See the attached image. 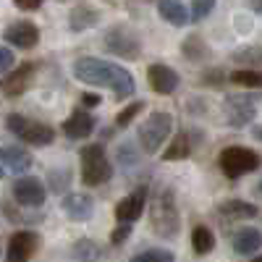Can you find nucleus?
Wrapping results in <instances>:
<instances>
[{"mask_svg": "<svg viewBox=\"0 0 262 262\" xmlns=\"http://www.w3.org/2000/svg\"><path fill=\"white\" fill-rule=\"evenodd\" d=\"M74 76L92 86H111L118 100L134 95V79H131V74L102 58H92V55L79 58L74 63Z\"/></svg>", "mask_w": 262, "mask_h": 262, "instance_id": "nucleus-1", "label": "nucleus"}, {"mask_svg": "<svg viewBox=\"0 0 262 262\" xmlns=\"http://www.w3.org/2000/svg\"><path fill=\"white\" fill-rule=\"evenodd\" d=\"M149 223L152 231L163 238H173L181 228V217H179V205H176V194L173 189L163 186L155 191L149 202Z\"/></svg>", "mask_w": 262, "mask_h": 262, "instance_id": "nucleus-2", "label": "nucleus"}, {"mask_svg": "<svg viewBox=\"0 0 262 262\" xmlns=\"http://www.w3.org/2000/svg\"><path fill=\"white\" fill-rule=\"evenodd\" d=\"M6 126L11 134H16L21 142L27 144H34V147H45L55 139V128L48 126V123H39V121H32L27 116H18V113H11L6 118Z\"/></svg>", "mask_w": 262, "mask_h": 262, "instance_id": "nucleus-3", "label": "nucleus"}, {"mask_svg": "<svg viewBox=\"0 0 262 262\" xmlns=\"http://www.w3.org/2000/svg\"><path fill=\"white\" fill-rule=\"evenodd\" d=\"M113 165L107 163L105 149L100 144H90L81 149V181L86 186H100L105 181H111Z\"/></svg>", "mask_w": 262, "mask_h": 262, "instance_id": "nucleus-4", "label": "nucleus"}, {"mask_svg": "<svg viewBox=\"0 0 262 262\" xmlns=\"http://www.w3.org/2000/svg\"><path fill=\"white\" fill-rule=\"evenodd\" d=\"M105 48L107 53H113L123 60H137L142 55V37L123 24H116L105 32Z\"/></svg>", "mask_w": 262, "mask_h": 262, "instance_id": "nucleus-5", "label": "nucleus"}, {"mask_svg": "<svg viewBox=\"0 0 262 262\" xmlns=\"http://www.w3.org/2000/svg\"><path fill=\"white\" fill-rule=\"evenodd\" d=\"M259 92H238V95H228L223 100V113L226 121L236 128H242L247 123L254 121L257 116V102H259Z\"/></svg>", "mask_w": 262, "mask_h": 262, "instance_id": "nucleus-6", "label": "nucleus"}, {"mask_svg": "<svg viewBox=\"0 0 262 262\" xmlns=\"http://www.w3.org/2000/svg\"><path fill=\"white\" fill-rule=\"evenodd\" d=\"M170 128H173V118L170 113L165 111H155V113H149V118L142 123L139 128V144L144 152H158L163 147V142L168 139L170 134Z\"/></svg>", "mask_w": 262, "mask_h": 262, "instance_id": "nucleus-7", "label": "nucleus"}, {"mask_svg": "<svg viewBox=\"0 0 262 262\" xmlns=\"http://www.w3.org/2000/svg\"><path fill=\"white\" fill-rule=\"evenodd\" d=\"M257 168H259V155L249 147H226L221 152V170L228 179H238Z\"/></svg>", "mask_w": 262, "mask_h": 262, "instance_id": "nucleus-8", "label": "nucleus"}, {"mask_svg": "<svg viewBox=\"0 0 262 262\" xmlns=\"http://www.w3.org/2000/svg\"><path fill=\"white\" fill-rule=\"evenodd\" d=\"M13 200L24 207H42L48 200V189L34 176H21L13 181Z\"/></svg>", "mask_w": 262, "mask_h": 262, "instance_id": "nucleus-9", "label": "nucleus"}, {"mask_svg": "<svg viewBox=\"0 0 262 262\" xmlns=\"http://www.w3.org/2000/svg\"><path fill=\"white\" fill-rule=\"evenodd\" d=\"M39 247V236L32 231H16L6 249V262H29Z\"/></svg>", "mask_w": 262, "mask_h": 262, "instance_id": "nucleus-10", "label": "nucleus"}, {"mask_svg": "<svg viewBox=\"0 0 262 262\" xmlns=\"http://www.w3.org/2000/svg\"><path fill=\"white\" fill-rule=\"evenodd\" d=\"M147 81L152 86V92H158V95H173L179 90V74L170 69V66L165 63H152L149 66V71H147Z\"/></svg>", "mask_w": 262, "mask_h": 262, "instance_id": "nucleus-11", "label": "nucleus"}, {"mask_svg": "<svg viewBox=\"0 0 262 262\" xmlns=\"http://www.w3.org/2000/svg\"><path fill=\"white\" fill-rule=\"evenodd\" d=\"M3 39L8 42V45H13V48L29 50V48H34L39 42V29H37V24H32V21H16V24H11L3 32Z\"/></svg>", "mask_w": 262, "mask_h": 262, "instance_id": "nucleus-12", "label": "nucleus"}, {"mask_svg": "<svg viewBox=\"0 0 262 262\" xmlns=\"http://www.w3.org/2000/svg\"><path fill=\"white\" fill-rule=\"evenodd\" d=\"M32 79H34V63H24V66H18V69H13L11 74L3 76L0 90H3V95H8V97L24 95L32 86Z\"/></svg>", "mask_w": 262, "mask_h": 262, "instance_id": "nucleus-13", "label": "nucleus"}, {"mask_svg": "<svg viewBox=\"0 0 262 262\" xmlns=\"http://www.w3.org/2000/svg\"><path fill=\"white\" fill-rule=\"evenodd\" d=\"M144 205H147V189H134L131 194H126L123 200L116 205L118 223H134L137 217H142Z\"/></svg>", "mask_w": 262, "mask_h": 262, "instance_id": "nucleus-14", "label": "nucleus"}, {"mask_svg": "<svg viewBox=\"0 0 262 262\" xmlns=\"http://www.w3.org/2000/svg\"><path fill=\"white\" fill-rule=\"evenodd\" d=\"M95 131V118L90 111L84 107H76V111L63 121V134L69 139H86Z\"/></svg>", "mask_w": 262, "mask_h": 262, "instance_id": "nucleus-15", "label": "nucleus"}, {"mask_svg": "<svg viewBox=\"0 0 262 262\" xmlns=\"http://www.w3.org/2000/svg\"><path fill=\"white\" fill-rule=\"evenodd\" d=\"M63 212L71 217V221H90L95 212V202L90 194H66L63 200Z\"/></svg>", "mask_w": 262, "mask_h": 262, "instance_id": "nucleus-16", "label": "nucleus"}, {"mask_svg": "<svg viewBox=\"0 0 262 262\" xmlns=\"http://www.w3.org/2000/svg\"><path fill=\"white\" fill-rule=\"evenodd\" d=\"M97 21H100V11L92 8V6H76V8L69 13V27H71L74 32L92 29V27H97Z\"/></svg>", "mask_w": 262, "mask_h": 262, "instance_id": "nucleus-17", "label": "nucleus"}, {"mask_svg": "<svg viewBox=\"0 0 262 262\" xmlns=\"http://www.w3.org/2000/svg\"><path fill=\"white\" fill-rule=\"evenodd\" d=\"M158 13L173 27H186V21H189V11H186V6L181 3V0H160Z\"/></svg>", "mask_w": 262, "mask_h": 262, "instance_id": "nucleus-18", "label": "nucleus"}, {"mask_svg": "<svg viewBox=\"0 0 262 262\" xmlns=\"http://www.w3.org/2000/svg\"><path fill=\"white\" fill-rule=\"evenodd\" d=\"M262 247V233L257 228H242L233 233V252L238 254H254Z\"/></svg>", "mask_w": 262, "mask_h": 262, "instance_id": "nucleus-19", "label": "nucleus"}, {"mask_svg": "<svg viewBox=\"0 0 262 262\" xmlns=\"http://www.w3.org/2000/svg\"><path fill=\"white\" fill-rule=\"evenodd\" d=\"M221 215L231 217V221H249L257 215V207L252 202H242V200H228L221 205Z\"/></svg>", "mask_w": 262, "mask_h": 262, "instance_id": "nucleus-20", "label": "nucleus"}, {"mask_svg": "<svg viewBox=\"0 0 262 262\" xmlns=\"http://www.w3.org/2000/svg\"><path fill=\"white\" fill-rule=\"evenodd\" d=\"M189 155H191V142H189L186 131H181V134L173 137V142L163 152V160H186Z\"/></svg>", "mask_w": 262, "mask_h": 262, "instance_id": "nucleus-21", "label": "nucleus"}, {"mask_svg": "<svg viewBox=\"0 0 262 262\" xmlns=\"http://www.w3.org/2000/svg\"><path fill=\"white\" fill-rule=\"evenodd\" d=\"M3 163L13 170V173H27L32 168V155L18 147H6V155H3Z\"/></svg>", "mask_w": 262, "mask_h": 262, "instance_id": "nucleus-22", "label": "nucleus"}, {"mask_svg": "<svg viewBox=\"0 0 262 262\" xmlns=\"http://www.w3.org/2000/svg\"><path fill=\"white\" fill-rule=\"evenodd\" d=\"M71 257L76 262H97L100 259V247L92 242V238H79L71 247Z\"/></svg>", "mask_w": 262, "mask_h": 262, "instance_id": "nucleus-23", "label": "nucleus"}, {"mask_svg": "<svg viewBox=\"0 0 262 262\" xmlns=\"http://www.w3.org/2000/svg\"><path fill=\"white\" fill-rule=\"evenodd\" d=\"M191 247H194L196 254H207V252H212V247H215V236H212V231H210L207 226H196V228L191 231Z\"/></svg>", "mask_w": 262, "mask_h": 262, "instance_id": "nucleus-24", "label": "nucleus"}, {"mask_svg": "<svg viewBox=\"0 0 262 262\" xmlns=\"http://www.w3.org/2000/svg\"><path fill=\"white\" fill-rule=\"evenodd\" d=\"M231 81L238 86H249V90H262V71L259 69H238L231 74Z\"/></svg>", "mask_w": 262, "mask_h": 262, "instance_id": "nucleus-25", "label": "nucleus"}, {"mask_svg": "<svg viewBox=\"0 0 262 262\" xmlns=\"http://www.w3.org/2000/svg\"><path fill=\"white\" fill-rule=\"evenodd\" d=\"M207 45L202 42V37H196V34H191L184 45H181V53L189 58V60H200V58H205L207 55V50H205Z\"/></svg>", "mask_w": 262, "mask_h": 262, "instance_id": "nucleus-26", "label": "nucleus"}, {"mask_svg": "<svg viewBox=\"0 0 262 262\" xmlns=\"http://www.w3.org/2000/svg\"><path fill=\"white\" fill-rule=\"evenodd\" d=\"M131 262H176V257L168 249H147V252L137 254Z\"/></svg>", "mask_w": 262, "mask_h": 262, "instance_id": "nucleus-27", "label": "nucleus"}, {"mask_svg": "<svg viewBox=\"0 0 262 262\" xmlns=\"http://www.w3.org/2000/svg\"><path fill=\"white\" fill-rule=\"evenodd\" d=\"M215 8V0H191V21L194 24H200V21H205Z\"/></svg>", "mask_w": 262, "mask_h": 262, "instance_id": "nucleus-28", "label": "nucleus"}, {"mask_svg": "<svg viewBox=\"0 0 262 262\" xmlns=\"http://www.w3.org/2000/svg\"><path fill=\"white\" fill-rule=\"evenodd\" d=\"M238 63H247V69H254V66L262 63V48H247V50H238L233 55Z\"/></svg>", "mask_w": 262, "mask_h": 262, "instance_id": "nucleus-29", "label": "nucleus"}, {"mask_svg": "<svg viewBox=\"0 0 262 262\" xmlns=\"http://www.w3.org/2000/svg\"><path fill=\"white\" fill-rule=\"evenodd\" d=\"M71 184V173L69 170H50V189L53 191H66Z\"/></svg>", "mask_w": 262, "mask_h": 262, "instance_id": "nucleus-30", "label": "nucleus"}, {"mask_svg": "<svg viewBox=\"0 0 262 262\" xmlns=\"http://www.w3.org/2000/svg\"><path fill=\"white\" fill-rule=\"evenodd\" d=\"M142 111H144V102H139V100H137V102H131V105L126 107V111H121V113H118L116 123H118V126H128L131 121H134V118L142 113Z\"/></svg>", "mask_w": 262, "mask_h": 262, "instance_id": "nucleus-31", "label": "nucleus"}, {"mask_svg": "<svg viewBox=\"0 0 262 262\" xmlns=\"http://www.w3.org/2000/svg\"><path fill=\"white\" fill-rule=\"evenodd\" d=\"M128 233H131V223H118V228L111 233V244H123L126 238H128Z\"/></svg>", "mask_w": 262, "mask_h": 262, "instance_id": "nucleus-32", "label": "nucleus"}, {"mask_svg": "<svg viewBox=\"0 0 262 262\" xmlns=\"http://www.w3.org/2000/svg\"><path fill=\"white\" fill-rule=\"evenodd\" d=\"M8 69H13V53L11 48H0V74Z\"/></svg>", "mask_w": 262, "mask_h": 262, "instance_id": "nucleus-33", "label": "nucleus"}, {"mask_svg": "<svg viewBox=\"0 0 262 262\" xmlns=\"http://www.w3.org/2000/svg\"><path fill=\"white\" fill-rule=\"evenodd\" d=\"M13 3L18 6V8H24V11H37L45 0H13Z\"/></svg>", "mask_w": 262, "mask_h": 262, "instance_id": "nucleus-34", "label": "nucleus"}, {"mask_svg": "<svg viewBox=\"0 0 262 262\" xmlns=\"http://www.w3.org/2000/svg\"><path fill=\"white\" fill-rule=\"evenodd\" d=\"M81 100H84V105H90V107H95V105H100V97H97V95H84Z\"/></svg>", "mask_w": 262, "mask_h": 262, "instance_id": "nucleus-35", "label": "nucleus"}, {"mask_svg": "<svg viewBox=\"0 0 262 262\" xmlns=\"http://www.w3.org/2000/svg\"><path fill=\"white\" fill-rule=\"evenodd\" d=\"M249 3H252L254 11H262V0H249Z\"/></svg>", "mask_w": 262, "mask_h": 262, "instance_id": "nucleus-36", "label": "nucleus"}, {"mask_svg": "<svg viewBox=\"0 0 262 262\" xmlns=\"http://www.w3.org/2000/svg\"><path fill=\"white\" fill-rule=\"evenodd\" d=\"M254 134H257V137H259V139H262V126H259V128H257V131H254Z\"/></svg>", "mask_w": 262, "mask_h": 262, "instance_id": "nucleus-37", "label": "nucleus"}, {"mask_svg": "<svg viewBox=\"0 0 262 262\" xmlns=\"http://www.w3.org/2000/svg\"><path fill=\"white\" fill-rule=\"evenodd\" d=\"M3 155H6V147H0V160H3Z\"/></svg>", "mask_w": 262, "mask_h": 262, "instance_id": "nucleus-38", "label": "nucleus"}, {"mask_svg": "<svg viewBox=\"0 0 262 262\" xmlns=\"http://www.w3.org/2000/svg\"><path fill=\"white\" fill-rule=\"evenodd\" d=\"M252 262H262V254H257V257H254V259H252Z\"/></svg>", "mask_w": 262, "mask_h": 262, "instance_id": "nucleus-39", "label": "nucleus"}, {"mask_svg": "<svg viewBox=\"0 0 262 262\" xmlns=\"http://www.w3.org/2000/svg\"><path fill=\"white\" fill-rule=\"evenodd\" d=\"M257 191H259V194H262V181H259V186H257Z\"/></svg>", "mask_w": 262, "mask_h": 262, "instance_id": "nucleus-40", "label": "nucleus"}, {"mask_svg": "<svg viewBox=\"0 0 262 262\" xmlns=\"http://www.w3.org/2000/svg\"><path fill=\"white\" fill-rule=\"evenodd\" d=\"M0 179H3V168H0Z\"/></svg>", "mask_w": 262, "mask_h": 262, "instance_id": "nucleus-41", "label": "nucleus"}]
</instances>
